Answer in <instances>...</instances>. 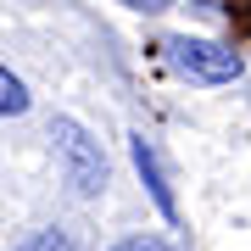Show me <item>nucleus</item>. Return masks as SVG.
I'll return each instance as SVG.
<instances>
[{
	"mask_svg": "<svg viewBox=\"0 0 251 251\" xmlns=\"http://www.w3.org/2000/svg\"><path fill=\"white\" fill-rule=\"evenodd\" d=\"M50 140H56V162H62L67 190H73V196H84V201H95L100 190H106V179H112L100 140L78 123V117H56V123H50Z\"/></svg>",
	"mask_w": 251,
	"mask_h": 251,
	"instance_id": "1",
	"label": "nucleus"
},
{
	"mask_svg": "<svg viewBox=\"0 0 251 251\" xmlns=\"http://www.w3.org/2000/svg\"><path fill=\"white\" fill-rule=\"evenodd\" d=\"M162 56H168V67L179 73L190 84H234L246 73L240 50L218 45V39H190V34H168L162 39Z\"/></svg>",
	"mask_w": 251,
	"mask_h": 251,
	"instance_id": "2",
	"label": "nucleus"
},
{
	"mask_svg": "<svg viewBox=\"0 0 251 251\" xmlns=\"http://www.w3.org/2000/svg\"><path fill=\"white\" fill-rule=\"evenodd\" d=\"M128 156H134V173L145 179V190H151V201H156V212L168 218V224H179V196H173V184H168L162 151H156L145 134H128Z\"/></svg>",
	"mask_w": 251,
	"mask_h": 251,
	"instance_id": "3",
	"label": "nucleus"
},
{
	"mask_svg": "<svg viewBox=\"0 0 251 251\" xmlns=\"http://www.w3.org/2000/svg\"><path fill=\"white\" fill-rule=\"evenodd\" d=\"M28 112V84L11 67H0V117H23Z\"/></svg>",
	"mask_w": 251,
	"mask_h": 251,
	"instance_id": "4",
	"label": "nucleus"
},
{
	"mask_svg": "<svg viewBox=\"0 0 251 251\" xmlns=\"http://www.w3.org/2000/svg\"><path fill=\"white\" fill-rule=\"evenodd\" d=\"M17 251H84V246L73 240L67 229H39V234H28V240H23Z\"/></svg>",
	"mask_w": 251,
	"mask_h": 251,
	"instance_id": "5",
	"label": "nucleus"
},
{
	"mask_svg": "<svg viewBox=\"0 0 251 251\" xmlns=\"http://www.w3.org/2000/svg\"><path fill=\"white\" fill-rule=\"evenodd\" d=\"M112 251H173V246L162 240V234H123Z\"/></svg>",
	"mask_w": 251,
	"mask_h": 251,
	"instance_id": "6",
	"label": "nucleus"
},
{
	"mask_svg": "<svg viewBox=\"0 0 251 251\" xmlns=\"http://www.w3.org/2000/svg\"><path fill=\"white\" fill-rule=\"evenodd\" d=\"M117 6H128V11H145V17H156V11H168V0H117Z\"/></svg>",
	"mask_w": 251,
	"mask_h": 251,
	"instance_id": "7",
	"label": "nucleus"
},
{
	"mask_svg": "<svg viewBox=\"0 0 251 251\" xmlns=\"http://www.w3.org/2000/svg\"><path fill=\"white\" fill-rule=\"evenodd\" d=\"M196 11H224V0H190Z\"/></svg>",
	"mask_w": 251,
	"mask_h": 251,
	"instance_id": "8",
	"label": "nucleus"
}]
</instances>
